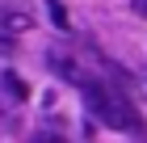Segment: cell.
I'll return each mask as SVG.
<instances>
[{"label": "cell", "instance_id": "5b68a950", "mask_svg": "<svg viewBox=\"0 0 147 143\" xmlns=\"http://www.w3.org/2000/svg\"><path fill=\"white\" fill-rule=\"evenodd\" d=\"M51 21H55V25H63V30H67V13H63V4H51Z\"/></svg>", "mask_w": 147, "mask_h": 143}, {"label": "cell", "instance_id": "8992f818", "mask_svg": "<svg viewBox=\"0 0 147 143\" xmlns=\"http://www.w3.org/2000/svg\"><path fill=\"white\" fill-rule=\"evenodd\" d=\"M130 9H135L139 17H147V0H130Z\"/></svg>", "mask_w": 147, "mask_h": 143}, {"label": "cell", "instance_id": "3957f363", "mask_svg": "<svg viewBox=\"0 0 147 143\" xmlns=\"http://www.w3.org/2000/svg\"><path fill=\"white\" fill-rule=\"evenodd\" d=\"M51 67H55V72H59L63 80H67V84H80V88L88 84V76H84V72H80V67L71 63L67 55H59V51H51Z\"/></svg>", "mask_w": 147, "mask_h": 143}, {"label": "cell", "instance_id": "6da1fadb", "mask_svg": "<svg viewBox=\"0 0 147 143\" xmlns=\"http://www.w3.org/2000/svg\"><path fill=\"white\" fill-rule=\"evenodd\" d=\"M84 101H88V114L97 122H105V126H113V131H143V118L135 114V105L126 97H118V93H109L105 84H84Z\"/></svg>", "mask_w": 147, "mask_h": 143}, {"label": "cell", "instance_id": "7a4b0ae2", "mask_svg": "<svg viewBox=\"0 0 147 143\" xmlns=\"http://www.w3.org/2000/svg\"><path fill=\"white\" fill-rule=\"evenodd\" d=\"M34 25V17L25 9H0V38H13V34H25Z\"/></svg>", "mask_w": 147, "mask_h": 143}, {"label": "cell", "instance_id": "277c9868", "mask_svg": "<svg viewBox=\"0 0 147 143\" xmlns=\"http://www.w3.org/2000/svg\"><path fill=\"white\" fill-rule=\"evenodd\" d=\"M4 88H9L13 97H21V101H25V93H30V88H25V84H21L17 76H4Z\"/></svg>", "mask_w": 147, "mask_h": 143}]
</instances>
